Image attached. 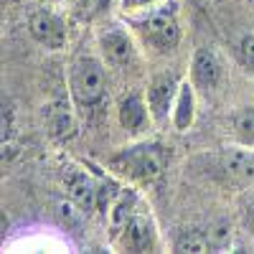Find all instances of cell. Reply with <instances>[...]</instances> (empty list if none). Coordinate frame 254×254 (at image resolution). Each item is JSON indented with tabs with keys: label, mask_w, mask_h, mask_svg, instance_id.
<instances>
[{
	"label": "cell",
	"mask_w": 254,
	"mask_h": 254,
	"mask_svg": "<svg viewBox=\"0 0 254 254\" xmlns=\"http://www.w3.org/2000/svg\"><path fill=\"white\" fill-rule=\"evenodd\" d=\"M237 51H239V61H242V66H244L249 74H254V36H252V33H247V36H242V38H239Z\"/></svg>",
	"instance_id": "obj_16"
},
{
	"label": "cell",
	"mask_w": 254,
	"mask_h": 254,
	"mask_svg": "<svg viewBox=\"0 0 254 254\" xmlns=\"http://www.w3.org/2000/svg\"><path fill=\"white\" fill-rule=\"evenodd\" d=\"M242 224H244V229L249 231V234L254 237V193L242 206Z\"/></svg>",
	"instance_id": "obj_19"
},
{
	"label": "cell",
	"mask_w": 254,
	"mask_h": 254,
	"mask_svg": "<svg viewBox=\"0 0 254 254\" xmlns=\"http://www.w3.org/2000/svg\"><path fill=\"white\" fill-rule=\"evenodd\" d=\"M117 117H120V125L132 135L142 132L147 127V122L153 120L150 107H147V99H142L140 94H125L117 104Z\"/></svg>",
	"instance_id": "obj_11"
},
{
	"label": "cell",
	"mask_w": 254,
	"mask_h": 254,
	"mask_svg": "<svg viewBox=\"0 0 254 254\" xmlns=\"http://www.w3.org/2000/svg\"><path fill=\"white\" fill-rule=\"evenodd\" d=\"M69 89L79 107H94L107 92L104 64L94 56H79L69 71Z\"/></svg>",
	"instance_id": "obj_2"
},
{
	"label": "cell",
	"mask_w": 254,
	"mask_h": 254,
	"mask_svg": "<svg viewBox=\"0 0 254 254\" xmlns=\"http://www.w3.org/2000/svg\"><path fill=\"white\" fill-rule=\"evenodd\" d=\"M211 247V239L203 237L201 231H188L176 242V252H206Z\"/></svg>",
	"instance_id": "obj_15"
},
{
	"label": "cell",
	"mask_w": 254,
	"mask_h": 254,
	"mask_svg": "<svg viewBox=\"0 0 254 254\" xmlns=\"http://www.w3.org/2000/svg\"><path fill=\"white\" fill-rule=\"evenodd\" d=\"M231 127H234V137L239 145L254 147V104L239 107L231 117Z\"/></svg>",
	"instance_id": "obj_14"
},
{
	"label": "cell",
	"mask_w": 254,
	"mask_h": 254,
	"mask_svg": "<svg viewBox=\"0 0 254 254\" xmlns=\"http://www.w3.org/2000/svg\"><path fill=\"white\" fill-rule=\"evenodd\" d=\"M196 117V94H193V81H181L178 87V97L173 104V125L178 132H186Z\"/></svg>",
	"instance_id": "obj_13"
},
{
	"label": "cell",
	"mask_w": 254,
	"mask_h": 254,
	"mask_svg": "<svg viewBox=\"0 0 254 254\" xmlns=\"http://www.w3.org/2000/svg\"><path fill=\"white\" fill-rule=\"evenodd\" d=\"M99 49L104 61L110 64L112 69H130L135 64L137 49L132 44L130 33H125L122 28H107L99 36Z\"/></svg>",
	"instance_id": "obj_7"
},
{
	"label": "cell",
	"mask_w": 254,
	"mask_h": 254,
	"mask_svg": "<svg viewBox=\"0 0 254 254\" xmlns=\"http://www.w3.org/2000/svg\"><path fill=\"white\" fill-rule=\"evenodd\" d=\"M28 31L33 36L36 44H41L49 51H59L66 46V23L61 20V15L51 13V10H38L28 18Z\"/></svg>",
	"instance_id": "obj_5"
},
{
	"label": "cell",
	"mask_w": 254,
	"mask_h": 254,
	"mask_svg": "<svg viewBox=\"0 0 254 254\" xmlns=\"http://www.w3.org/2000/svg\"><path fill=\"white\" fill-rule=\"evenodd\" d=\"M190 81H193V87L198 89H216L219 81H221V61L219 56L211 51V49H198L193 54V61H190Z\"/></svg>",
	"instance_id": "obj_9"
},
{
	"label": "cell",
	"mask_w": 254,
	"mask_h": 254,
	"mask_svg": "<svg viewBox=\"0 0 254 254\" xmlns=\"http://www.w3.org/2000/svg\"><path fill=\"white\" fill-rule=\"evenodd\" d=\"M153 3H158V0H122V8L125 10H140V8H147Z\"/></svg>",
	"instance_id": "obj_20"
},
{
	"label": "cell",
	"mask_w": 254,
	"mask_h": 254,
	"mask_svg": "<svg viewBox=\"0 0 254 254\" xmlns=\"http://www.w3.org/2000/svg\"><path fill=\"white\" fill-rule=\"evenodd\" d=\"M178 87L181 84L176 81L173 74H158L150 81L145 99H147V107H150V115H153L155 122H163L168 117V112L173 110L176 97H178Z\"/></svg>",
	"instance_id": "obj_8"
},
{
	"label": "cell",
	"mask_w": 254,
	"mask_h": 254,
	"mask_svg": "<svg viewBox=\"0 0 254 254\" xmlns=\"http://www.w3.org/2000/svg\"><path fill=\"white\" fill-rule=\"evenodd\" d=\"M219 168L237 186H254V147L231 145L219 155Z\"/></svg>",
	"instance_id": "obj_6"
},
{
	"label": "cell",
	"mask_w": 254,
	"mask_h": 254,
	"mask_svg": "<svg viewBox=\"0 0 254 254\" xmlns=\"http://www.w3.org/2000/svg\"><path fill=\"white\" fill-rule=\"evenodd\" d=\"M107 5H110V0H79V13H81V18L94 20L97 15L107 10Z\"/></svg>",
	"instance_id": "obj_17"
},
{
	"label": "cell",
	"mask_w": 254,
	"mask_h": 254,
	"mask_svg": "<svg viewBox=\"0 0 254 254\" xmlns=\"http://www.w3.org/2000/svg\"><path fill=\"white\" fill-rule=\"evenodd\" d=\"M110 165L122 178H130V181H137V183H150L163 173L165 153H163L160 145L142 142V145H132V147L120 150L110 160Z\"/></svg>",
	"instance_id": "obj_1"
},
{
	"label": "cell",
	"mask_w": 254,
	"mask_h": 254,
	"mask_svg": "<svg viewBox=\"0 0 254 254\" xmlns=\"http://www.w3.org/2000/svg\"><path fill=\"white\" fill-rule=\"evenodd\" d=\"M44 120H46V130L54 140L66 142L76 135V117L69 107V102L64 99H54L51 104L44 107Z\"/></svg>",
	"instance_id": "obj_10"
},
{
	"label": "cell",
	"mask_w": 254,
	"mask_h": 254,
	"mask_svg": "<svg viewBox=\"0 0 254 254\" xmlns=\"http://www.w3.org/2000/svg\"><path fill=\"white\" fill-rule=\"evenodd\" d=\"M66 190H69V198L81 211H94L99 206V183H94L87 173L71 171L66 176Z\"/></svg>",
	"instance_id": "obj_12"
},
{
	"label": "cell",
	"mask_w": 254,
	"mask_h": 254,
	"mask_svg": "<svg viewBox=\"0 0 254 254\" xmlns=\"http://www.w3.org/2000/svg\"><path fill=\"white\" fill-rule=\"evenodd\" d=\"M137 31L145 44H150L158 51H173L181 41V26H178V13L176 8H155L147 13L140 23Z\"/></svg>",
	"instance_id": "obj_3"
},
{
	"label": "cell",
	"mask_w": 254,
	"mask_h": 254,
	"mask_svg": "<svg viewBox=\"0 0 254 254\" xmlns=\"http://www.w3.org/2000/svg\"><path fill=\"white\" fill-rule=\"evenodd\" d=\"M13 135H15V130H13V107H5L3 104V150L13 142Z\"/></svg>",
	"instance_id": "obj_18"
},
{
	"label": "cell",
	"mask_w": 254,
	"mask_h": 254,
	"mask_svg": "<svg viewBox=\"0 0 254 254\" xmlns=\"http://www.w3.org/2000/svg\"><path fill=\"white\" fill-rule=\"evenodd\" d=\"M112 237H115V247L122 252H153V249H158V234H155L153 219L147 214H142V211H135Z\"/></svg>",
	"instance_id": "obj_4"
}]
</instances>
